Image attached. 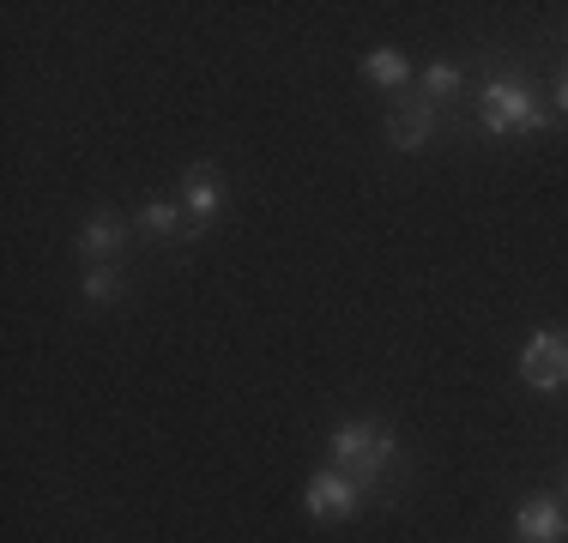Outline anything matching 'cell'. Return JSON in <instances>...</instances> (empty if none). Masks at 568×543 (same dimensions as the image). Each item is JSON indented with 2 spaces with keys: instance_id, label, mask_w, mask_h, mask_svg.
<instances>
[{
  "instance_id": "6da1fadb",
  "label": "cell",
  "mask_w": 568,
  "mask_h": 543,
  "mask_svg": "<svg viewBox=\"0 0 568 543\" xmlns=\"http://www.w3.org/2000/svg\"><path fill=\"white\" fill-rule=\"evenodd\" d=\"M327 465L351 471L369 501H394L405 489V447H399V434L387 423H375V417H351V423H339L327 434Z\"/></svg>"
},
{
  "instance_id": "7a4b0ae2",
  "label": "cell",
  "mask_w": 568,
  "mask_h": 543,
  "mask_svg": "<svg viewBox=\"0 0 568 543\" xmlns=\"http://www.w3.org/2000/svg\"><path fill=\"white\" fill-rule=\"evenodd\" d=\"M550 121H557V109L538 103L526 79H490L478 91V133H490V140H514V133L526 140V133H545Z\"/></svg>"
},
{
  "instance_id": "3957f363",
  "label": "cell",
  "mask_w": 568,
  "mask_h": 543,
  "mask_svg": "<svg viewBox=\"0 0 568 543\" xmlns=\"http://www.w3.org/2000/svg\"><path fill=\"white\" fill-rule=\"evenodd\" d=\"M363 483L351 478V471H339V465H321L315 478L303 483V513L308 520H321V525H345V520H357L363 513Z\"/></svg>"
},
{
  "instance_id": "277c9868",
  "label": "cell",
  "mask_w": 568,
  "mask_h": 543,
  "mask_svg": "<svg viewBox=\"0 0 568 543\" xmlns=\"http://www.w3.org/2000/svg\"><path fill=\"white\" fill-rule=\"evenodd\" d=\"M520 380L532 392H562L568 387V332H557V326L526 332V345H520Z\"/></svg>"
},
{
  "instance_id": "5b68a950",
  "label": "cell",
  "mask_w": 568,
  "mask_h": 543,
  "mask_svg": "<svg viewBox=\"0 0 568 543\" xmlns=\"http://www.w3.org/2000/svg\"><path fill=\"white\" fill-rule=\"evenodd\" d=\"M133 224H140L164 254H182V248H194V242L206 236L200 224H187V212H182V199H175V194H145L140 206H133Z\"/></svg>"
},
{
  "instance_id": "8992f818",
  "label": "cell",
  "mask_w": 568,
  "mask_h": 543,
  "mask_svg": "<svg viewBox=\"0 0 568 543\" xmlns=\"http://www.w3.org/2000/svg\"><path fill=\"white\" fill-rule=\"evenodd\" d=\"M175 199H182V212H187V224H200V229H212V217H219L230 206V187H224V175H219V163H194V170L182 175V187H175Z\"/></svg>"
},
{
  "instance_id": "52a82bcc",
  "label": "cell",
  "mask_w": 568,
  "mask_h": 543,
  "mask_svg": "<svg viewBox=\"0 0 568 543\" xmlns=\"http://www.w3.org/2000/svg\"><path fill=\"white\" fill-rule=\"evenodd\" d=\"M436 133H442V109L436 103L399 98L394 109H387V145H394V152H424Z\"/></svg>"
},
{
  "instance_id": "ba28073f",
  "label": "cell",
  "mask_w": 568,
  "mask_h": 543,
  "mask_svg": "<svg viewBox=\"0 0 568 543\" xmlns=\"http://www.w3.org/2000/svg\"><path fill=\"white\" fill-rule=\"evenodd\" d=\"M514 543H568V508L562 495H526L514 508Z\"/></svg>"
},
{
  "instance_id": "9c48e42d",
  "label": "cell",
  "mask_w": 568,
  "mask_h": 543,
  "mask_svg": "<svg viewBox=\"0 0 568 543\" xmlns=\"http://www.w3.org/2000/svg\"><path fill=\"white\" fill-rule=\"evenodd\" d=\"M128 236H133V224L121 212H91L85 224H79V254H85V266L121 260V254H128Z\"/></svg>"
},
{
  "instance_id": "30bf717a",
  "label": "cell",
  "mask_w": 568,
  "mask_h": 543,
  "mask_svg": "<svg viewBox=\"0 0 568 543\" xmlns=\"http://www.w3.org/2000/svg\"><path fill=\"white\" fill-rule=\"evenodd\" d=\"M357 73H363V85H382V91H405V85H412V79H417V66H412V54H405V49H369V54H363V61H357Z\"/></svg>"
},
{
  "instance_id": "8fae6325",
  "label": "cell",
  "mask_w": 568,
  "mask_h": 543,
  "mask_svg": "<svg viewBox=\"0 0 568 543\" xmlns=\"http://www.w3.org/2000/svg\"><path fill=\"white\" fill-rule=\"evenodd\" d=\"M417 98L424 103H436L442 115L466 98V66L459 61H424V79H417Z\"/></svg>"
},
{
  "instance_id": "7c38bea8",
  "label": "cell",
  "mask_w": 568,
  "mask_h": 543,
  "mask_svg": "<svg viewBox=\"0 0 568 543\" xmlns=\"http://www.w3.org/2000/svg\"><path fill=\"white\" fill-rule=\"evenodd\" d=\"M79 296H85L91 308H115L121 296H128V278L115 272V260H103V266H85V272H79Z\"/></svg>"
},
{
  "instance_id": "4fadbf2b",
  "label": "cell",
  "mask_w": 568,
  "mask_h": 543,
  "mask_svg": "<svg viewBox=\"0 0 568 543\" xmlns=\"http://www.w3.org/2000/svg\"><path fill=\"white\" fill-rule=\"evenodd\" d=\"M557 115H568V73L557 79Z\"/></svg>"
},
{
  "instance_id": "5bb4252c",
  "label": "cell",
  "mask_w": 568,
  "mask_h": 543,
  "mask_svg": "<svg viewBox=\"0 0 568 543\" xmlns=\"http://www.w3.org/2000/svg\"><path fill=\"white\" fill-rule=\"evenodd\" d=\"M562 508H568V483H562Z\"/></svg>"
}]
</instances>
